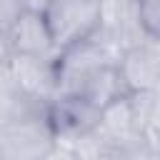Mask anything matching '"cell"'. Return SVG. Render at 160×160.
<instances>
[{
    "mask_svg": "<svg viewBox=\"0 0 160 160\" xmlns=\"http://www.w3.org/2000/svg\"><path fill=\"white\" fill-rule=\"evenodd\" d=\"M10 60H12V50H10L8 40H5V38H0V65H8Z\"/></svg>",
    "mask_w": 160,
    "mask_h": 160,
    "instance_id": "8fae6325",
    "label": "cell"
},
{
    "mask_svg": "<svg viewBox=\"0 0 160 160\" xmlns=\"http://www.w3.org/2000/svg\"><path fill=\"white\" fill-rule=\"evenodd\" d=\"M60 148L48 105L18 95L5 108L0 122V160H52Z\"/></svg>",
    "mask_w": 160,
    "mask_h": 160,
    "instance_id": "6da1fadb",
    "label": "cell"
},
{
    "mask_svg": "<svg viewBox=\"0 0 160 160\" xmlns=\"http://www.w3.org/2000/svg\"><path fill=\"white\" fill-rule=\"evenodd\" d=\"M98 160H122V158H120V155H118L115 150H108V152H102V155H100Z\"/></svg>",
    "mask_w": 160,
    "mask_h": 160,
    "instance_id": "4fadbf2b",
    "label": "cell"
},
{
    "mask_svg": "<svg viewBox=\"0 0 160 160\" xmlns=\"http://www.w3.org/2000/svg\"><path fill=\"white\" fill-rule=\"evenodd\" d=\"M25 8H28V0H0V38L8 40V35L18 25Z\"/></svg>",
    "mask_w": 160,
    "mask_h": 160,
    "instance_id": "30bf717a",
    "label": "cell"
},
{
    "mask_svg": "<svg viewBox=\"0 0 160 160\" xmlns=\"http://www.w3.org/2000/svg\"><path fill=\"white\" fill-rule=\"evenodd\" d=\"M128 95H150L160 82V42H142L122 52L115 62Z\"/></svg>",
    "mask_w": 160,
    "mask_h": 160,
    "instance_id": "8992f818",
    "label": "cell"
},
{
    "mask_svg": "<svg viewBox=\"0 0 160 160\" xmlns=\"http://www.w3.org/2000/svg\"><path fill=\"white\" fill-rule=\"evenodd\" d=\"M8 45L15 58H38V60H52L58 55L52 32L48 28L42 2H30L25 12L20 15L18 25L8 35Z\"/></svg>",
    "mask_w": 160,
    "mask_h": 160,
    "instance_id": "277c9868",
    "label": "cell"
},
{
    "mask_svg": "<svg viewBox=\"0 0 160 160\" xmlns=\"http://www.w3.org/2000/svg\"><path fill=\"white\" fill-rule=\"evenodd\" d=\"M48 115L60 138V145L92 135L100 122V108L85 100L82 95H58L48 105Z\"/></svg>",
    "mask_w": 160,
    "mask_h": 160,
    "instance_id": "5b68a950",
    "label": "cell"
},
{
    "mask_svg": "<svg viewBox=\"0 0 160 160\" xmlns=\"http://www.w3.org/2000/svg\"><path fill=\"white\" fill-rule=\"evenodd\" d=\"M48 28L52 32L58 52L95 38L100 30V2L88 0H48L42 2Z\"/></svg>",
    "mask_w": 160,
    "mask_h": 160,
    "instance_id": "3957f363",
    "label": "cell"
},
{
    "mask_svg": "<svg viewBox=\"0 0 160 160\" xmlns=\"http://www.w3.org/2000/svg\"><path fill=\"white\" fill-rule=\"evenodd\" d=\"M2 115H5V108L0 105V122H2Z\"/></svg>",
    "mask_w": 160,
    "mask_h": 160,
    "instance_id": "9a60e30c",
    "label": "cell"
},
{
    "mask_svg": "<svg viewBox=\"0 0 160 160\" xmlns=\"http://www.w3.org/2000/svg\"><path fill=\"white\" fill-rule=\"evenodd\" d=\"M152 95H155V98L160 100V82H158V88H155V92H152Z\"/></svg>",
    "mask_w": 160,
    "mask_h": 160,
    "instance_id": "5bb4252c",
    "label": "cell"
},
{
    "mask_svg": "<svg viewBox=\"0 0 160 160\" xmlns=\"http://www.w3.org/2000/svg\"><path fill=\"white\" fill-rule=\"evenodd\" d=\"M100 140L110 148V150H120L135 140H140V130H138V120H135V108H132V98L122 95L112 102H108L100 110V122L98 130Z\"/></svg>",
    "mask_w": 160,
    "mask_h": 160,
    "instance_id": "ba28073f",
    "label": "cell"
},
{
    "mask_svg": "<svg viewBox=\"0 0 160 160\" xmlns=\"http://www.w3.org/2000/svg\"><path fill=\"white\" fill-rule=\"evenodd\" d=\"M52 160H75V158H72V155H70L65 148H60V150L55 152V158H52Z\"/></svg>",
    "mask_w": 160,
    "mask_h": 160,
    "instance_id": "7c38bea8",
    "label": "cell"
},
{
    "mask_svg": "<svg viewBox=\"0 0 160 160\" xmlns=\"http://www.w3.org/2000/svg\"><path fill=\"white\" fill-rule=\"evenodd\" d=\"M138 22H140L142 35L150 42H160V0H140Z\"/></svg>",
    "mask_w": 160,
    "mask_h": 160,
    "instance_id": "9c48e42d",
    "label": "cell"
},
{
    "mask_svg": "<svg viewBox=\"0 0 160 160\" xmlns=\"http://www.w3.org/2000/svg\"><path fill=\"white\" fill-rule=\"evenodd\" d=\"M115 62H118V58L98 38H88L82 42H75V45L60 50L52 60L58 95H78L100 70H105Z\"/></svg>",
    "mask_w": 160,
    "mask_h": 160,
    "instance_id": "7a4b0ae2",
    "label": "cell"
},
{
    "mask_svg": "<svg viewBox=\"0 0 160 160\" xmlns=\"http://www.w3.org/2000/svg\"><path fill=\"white\" fill-rule=\"evenodd\" d=\"M55 60V58H52ZM52 60H38V58H15L10 60V70L15 78L18 95L50 105L58 98V82H55V65Z\"/></svg>",
    "mask_w": 160,
    "mask_h": 160,
    "instance_id": "52a82bcc",
    "label": "cell"
}]
</instances>
